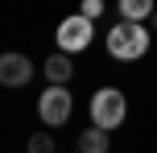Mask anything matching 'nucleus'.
<instances>
[{
  "label": "nucleus",
  "instance_id": "1",
  "mask_svg": "<svg viewBox=\"0 0 157 153\" xmlns=\"http://www.w3.org/2000/svg\"><path fill=\"white\" fill-rule=\"evenodd\" d=\"M149 50V33H145L141 21H120L108 29V54L120 58V62H132Z\"/></svg>",
  "mask_w": 157,
  "mask_h": 153
},
{
  "label": "nucleus",
  "instance_id": "2",
  "mask_svg": "<svg viewBox=\"0 0 157 153\" xmlns=\"http://www.w3.org/2000/svg\"><path fill=\"white\" fill-rule=\"evenodd\" d=\"M124 116H128V99H124V91H116V87H99L91 95V124H99V128H120L124 124Z\"/></svg>",
  "mask_w": 157,
  "mask_h": 153
},
{
  "label": "nucleus",
  "instance_id": "3",
  "mask_svg": "<svg viewBox=\"0 0 157 153\" xmlns=\"http://www.w3.org/2000/svg\"><path fill=\"white\" fill-rule=\"evenodd\" d=\"M91 33H95V21L91 17H83V13H75V17H66V21H58V50L62 54H78V50H87L91 46Z\"/></svg>",
  "mask_w": 157,
  "mask_h": 153
},
{
  "label": "nucleus",
  "instance_id": "4",
  "mask_svg": "<svg viewBox=\"0 0 157 153\" xmlns=\"http://www.w3.org/2000/svg\"><path fill=\"white\" fill-rule=\"evenodd\" d=\"M37 112H41V120H46L50 128H58V124L71 120V91H66V83H50V87L41 91Z\"/></svg>",
  "mask_w": 157,
  "mask_h": 153
},
{
  "label": "nucleus",
  "instance_id": "5",
  "mask_svg": "<svg viewBox=\"0 0 157 153\" xmlns=\"http://www.w3.org/2000/svg\"><path fill=\"white\" fill-rule=\"evenodd\" d=\"M33 79V62L25 54H4L0 58V83L4 87H25Z\"/></svg>",
  "mask_w": 157,
  "mask_h": 153
},
{
  "label": "nucleus",
  "instance_id": "6",
  "mask_svg": "<svg viewBox=\"0 0 157 153\" xmlns=\"http://www.w3.org/2000/svg\"><path fill=\"white\" fill-rule=\"evenodd\" d=\"M71 75H75V62H71V58L62 54V50L46 58V79H50V83H66Z\"/></svg>",
  "mask_w": 157,
  "mask_h": 153
},
{
  "label": "nucleus",
  "instance_id": "7",
  "mask_svg": "<svg viewBox=\"0 0 157 153\" xmlns=\"http://www.w3.org/2000/svg\"><path fill=\"white\" fill-rule=\"evenodd\" d=\"M78 153H108V128L91 124L87 132H78Z\"/></svg>",
  "mask_w": 157,
  "mask_h": 153
},
{
  "label": "nucleus",
  "instance_id": "8",
  "mask_svg": "<svg viewBox=\"0 0 157 153\" xmlns=\"http://www.w3.org/2000/svg\"><path fill=\"white\" fill-rule=\"evenodd\" d=\"M153 0H120V21H145V17H153Z\"/></svg>",
  "mask_w": 157,
  "mask_h": 153
},
{
  "label": "nucleus",
  "instance_id": "9",
  "mask_svg": "<svg viewBox=\"0 0 157 153\" xmlns=\"http://www.w3.org/2000/svg\"><path fill=\"white\" fill-rule=\"evenodd\" d=\"M29 153H54V137L50 132H33L29 137Z\"/></svg>",
  "mask_w": 157,
  "mask_h": 153
},
{
  "label": "nucleus",
  "instance_id": "10",
  "mask_svg": "<svg viewBox=\"0 0 157 153\" xmlns=\"http://www.w3.org/2000/svg\"><path fill=\"white\" fill-rule=\"evenodd\" d=\"M78 13H83V17H91V21H95V17L103 13V0H83V8H78Z\"/></svg>",
  "mask_w": 157,
  "mask_h": 153
},
{
  "label": "nucleus",
  "instance_id": "11",
  "mask_svg": "<svg viewBox=\"0 0 157 153\" xmlns=\"http://www.w3.org/2000/svg\"><path fill=\"white\" fill-rule=\"evenodd\" d=\"M153 21H157V13H153Z\"/></svg>",
  "mask_w": 157,
  "mask_h": 153
}]
</instances>
